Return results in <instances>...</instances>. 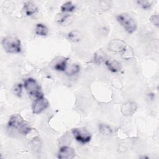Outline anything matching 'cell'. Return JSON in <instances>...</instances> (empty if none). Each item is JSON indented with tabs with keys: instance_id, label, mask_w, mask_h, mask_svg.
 <instances>
[{
	"instance_id": "1",
	"label": "cell",
	"mask_w": 159,
	"mask_h": 159,
	"mask_svg": "<svg viewBox=\"0 0 159 159\" xmlns=\"http://www.w3.org/2000/svg\"><path fill=\"white\" fill-rule=\"evenodd\" d=\"M2 45L5 51L9 53H18L21 52V43L15 35H9L2 40Z\"/></svg>"
},
{
	"instance_id": "2",
	"label": "cell",
	"mask_w": 159,
	"mask_h": 159,
	"mask_svg": "<svg viewBox=\"0 0 159 159\" xmlns=\"http://www.w3.org/2000/svg\"><path fill=\"white\" fill-rule=\"evenodd\" d=\"M24 86L29 96L34 100L43 97L40 86L34 79L29 78L25 80Z\"/></svg>"
},
{
	"instance_id": "3",
	"label": "cell",
	"mask_w": 159,
	"mask_h": 159,
	"mask_svg": "<svg viewBox=\"0 0 159 159\" xmlns=\"http://www.w3.org/2000/svg\"><path fill=\"white\" fill-rule=\"evenodd\" d=\"M117 22L129 34L134 33L137 29V24L134 19L127 13H121L116 16Z\"/></svg>"
},
{
	"instance_id": "4",
	"label": "cell",
	"mask_w": 159,
	"mask_h": 159,
	"mask_svg": "<svg viewBox=\"0 0 159 159\" xmlns=\"http://www.w3.org/2000/svg\"><path fill=\"white\" fill-rule=\"evenodd\" d=\"M72 133L76 140L83 144L89 142L91 139V134L84 127L75 128L72 130Z\"/></svg>"
},
{
	"instance_id": "5",
	"label": "cell",
	"mask_w": 159,
	"mask_h": 159,
	"mask_svg": "<svg viewBox=\"0 0 159 159\" xmlns=\"http://www.w3.org/2000/svg\"><path fill=\"white\" fill-rule=\"evenodd\" d=\"M48 106V100L42 97L34 100L32 104V112L34 114H37L42 112Z\"/></svg>"
},
{
	"instance_id": "6",
	"label": "cell",
	"mask_w": 159,
	"mask_h": 159,
	"mask_svg": "<svg viewBox=\"0 0 159 159\" xmlns=\"http://www.w3.org/2000/svg\"><path fill=\"white\" fill-rule=\"evenodd\" d=\"M127 45L124 41L121 39H112L109 43L108 48L109 50L116 52V53H122Z\"/></svg>"
},
{
	"instance_id": "7",
	"label": "cell",
	"mask_w": 159,
	"mask_h": 159,
	"mask_svg": "<svg viewBox=\"0 0 159 159\" xmlns=\"http://www.w3.org/2000/svg\"><path fill=\"white\" fill-rule=\"evenodd\" d=\"M137 109V105L134 101H127L121 106V112L124 116H129L134 114Z\"/></svg>"
},
{
	"instance_id": "8",
	"label": "cell",
	"mask_w": 159,
	"mask_h": 159,
	"mask_svg": "<svg viewBox=\"0 0 159 159\" xmlns=\"http://www.w3.org/2000/svg\"><path fill=\"white\" fill-rule=\"evenodd\" d=\"M75 156V151L70 147L63 146L60 147L58 153V158L60 159H71Z\"/></svg>"
},
{
	"instance_id": "9",
	"label": "cell",
	"mask_w": 159,
	"mask_h": 159,
	"mask_svg": "<svg viewBox=\"0 0 159 159\" xmlns=\"http://www.w3.org/2000/svg\"><path fill=\"white\" fill-rule=\"evenodd\" d=\"M104 63L108 70L111 72L116 73L121 70L122 66L120 63L116 60H106Z\"/></svg>"
},
{
	"instance_id": "10",
	"label": "cell",
	"mask_w": 159,
	"mask_h": 159,
	"mask_svg": "<svg viewBox=\"0 0 159 159\" xmlns=\"http://www.w3.org/2000/svg\"><path fill=\"white\" fill-rule=\"evenodd\" d=\"M24 121V120L19 115H13L9 119L8 122V126L11 128L18 129Z\"/></svg>"
},
{
	"instance_id": "11",
	"label": "cell",
	"mask_w": 159,
	"mask_h": 159,
	"mask_svg": "<svg viewBox=\"0 0 159 159\" xmlns=\"http://www.w3.org/2000/svg\"><path fill=\"white\" fill-rule=\"evenodd\" d=\"M23 9L27 16H30L35 14L37 11L38 9L34 3L30 1H27L24 4Z\"/></svg>"
},
{
	"instance_id": "12",
	"label": "cell",
	"mask_w": 159,
	"mask_h": 159,
	"mask_svg": "<svg viewBox=\"0 0 159 159\" xmlns=\"http://www.w3.org/2000/svg\"><path fill=\"white\" fill-rule=\"evenodd\" d=\"M106 53L101 50H99L97 52H96L94 54V62L96 64L100 65L102 62H105V61L106 60Z\"/></svg>"
},
{
	"instance_id": "13",
	"label": "cell",
	"mask_w": 159,
	"mask_h": 159,
	"mask_svg": "<svg viewBox=\"0 0 159 159\" xmlns=\"http://www.w3.org/2000/svg\"><path fill=\"white\" fill-rule=\"evenodd\" d=\"M35 32L37 35L40 36H46L48 34V28L43 24H37L35 26Z\"/></svg>"
},
{
	"instance_id": "14",
	"label": "cell",
	"mask_w": 159,
	"mask_h": 159,
	"mask_svg": "<svg viewBox=\"0 0 159 159\" xmlns=\"http://www.w3.org/2000/svg\"><path fill=\"white\" fill-rule=\"evenodd\" d=\"M17 130L20 134L24 135H27L32 130V129L31 128L29 123H27L25 121H24L22 124L19 127Z\"/></svg>"
},
{
	"instance_id": "15",
	"label": "cell",
	"mask_w": 159,
	"mask_h": 159,
	"mask_svg": "<svg viewBox=\"0 0 159 159\" xmlns=\"http://www.w3.org/2000/svg\"><path fill=\"white\" fill-rule=\"evenodd\" d=\"M68 37L71 41L74 42H77L81 39L82 35L79 31L76 30H73L68 33Z\"/></svg>"
},
{
	"instance_id": "16",
	"label": "cell",
	"mask_w": 159,
	"mask_h": 159,
	"mask_svg": "<svg viewBox=\"0 0 159 159\" xmlns=\"http://www.w3.org/2000/svg\"><path fill=\"white\" fill-rule=\"evenodd\" d=\"M99 131L104 135L108 136L112 134V130L111 127L104 124H101L99 125Z\"/></svg>"
},
{
	"instance_id": "17",
	"label": "cell",
	"mask_w": 159,
	"mask_h": 159,
	"mask_svg": "<svg viewBox=\"0 0 159 159\" xmlns=\"http://www.w3.org/2000/svg\"><path fill=\"white\" fill-rule=\"evenodd\" d=\"M76 9L75 5H74L71 1L66 2L65 3L63 4L61 6V11L63 12H70L75 11Z\"/></svg>"
},
{
	"instance_id": "18",
	"label": "cell",
	"mask_w": 159,
	"mask_h": 159,
	"mask_svg": "<svg viewBox=\"0 0 159 159\" xmlns=\"http://www.w3.org/2000/svg\"><path fill=\"white\" fill-rule=\"evenodd\" d=\"M68 58H63L60 61H58L54 65V69L60 71H64L66 68V63H67Z\"/></svg>"
},
{
	"instance_id": "19",
	"label": "cell",
	"mask_w": 159,
	"mask_h": 159,
	"mask_svg": "<svg viewBox=\"0 0 159 159\" xmlns=\"http://www.w3.org/2000/svg\"><path fill=\"white\" fill-rule=\"evenodd\" d=\"M80 71V66L78 64H73L66 71V74L68 76H73L78 73Z\"/></svg>"
},
{
	"instance_id": "20",
	"label": "cell",
	"mask_w": 159,
	"mask_h": 159,
	"mask_svg": "<svg viewBox=\"0 0 159 159\" xmlns=\"http://www.w3.org/2000/svg\"><path fill=\"white\" fill-rule=\"evenodd\" d=\"M134 51L130 47H126L125 50L122 53V57L123 58L129 60L134 57Z\"/></svg>"
},
{
	"instance_id": "21",
	"label": "cell",
	"mask_w": 159,
	"mask_h": 159,
	"mask_svg": "<svg viewBox=\"0 0 159 159\" xmlns=\"http://www.w3.org/2000/svg\"><path fill=\"white\" fill-rule=\"evenodd\" d=\"M13 92L17 97H21V94L22 91V84L21 83H17L15 84L13 87Z\"/></svg>"
},
{
	"instance_id": "22",
	"label": "cell",
	"mask_w": 159,
	"mask_h": 159,
	"mask_svg": "<svg viewBox=\"0 0 159 159\" xmlns=\"http://www.w3.org/2000/svg\"><path fill=\"white\" fill-rule=\"evenodd\" d=\"M137 2L143 9H149L152 6L153 1H137Z\"/></svg>"
},
{
	"instance_id": "23",
	"label": "cell",
	"mask_w": 159,
	"mask_h": 159,
	"mask_svg": "<svg viewBox=\"0 0 159 159\" xmlns=\"http://www.w3.org/2000/svg\"><path fill=\"white\" fill-rule=\"evenodd\" d=\"M69 17H70V15L68 14H60V15L58 16V17L57 18V21L58 24H62Z\"/></svg>"
},
{
	"instance_id": "24",
	"label": "cell",
	"mask_w": 159,
	"mask_h": 159,
	"mask_svg": "<svg viewBox=\"0 0 159 159\" xmlns=\"http://www.w3.org/2000/svg\"><path fill=\"white\" fill-rule=\"evenodd\" d=\"M150 22L154 25H155L157 27H158V25H159V17L158 16L157 14H153L152 15L150 18Z\"/></svg>"
},
{
	"instance_id": "25",
	"label": "cell",
	"mask_w": 159,
	"mask_h": 159,
	"mask_svg": "<svg viewBox=\"0 0 159 159\" xmlns=\"http://www.w3.org/2000/svg\"><path fill=\"white\" fill-rule=\"evenodd\" d=\"M148 98H149L150 99L153 100V99H154V98H155V93H150L148 94Z\"/></svg>"
},
{
	"instance_id": "26",
	"label": "cell",
	"mask_w": 159,
	"mask_h": 159,
	"mask_svg": "<svg viewBox=\"0 0 159 159\" xmlns=\"http://www.w3.org/2000/svg\"><path fill=\"white\" fill-rule=\"evenodd\" d=\"M141 158H148V157H144V156H143V157H142Z\"/></svg>"
}]
</instances>
